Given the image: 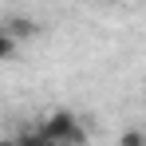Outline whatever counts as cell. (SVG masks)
<instances>
[{
	"label": "cell",
	"mask_w": 146,
	"mask_h": 146,
	"mask_svg": "<svg viewBox=\"0 0 146 146\" xmlns=\"http://www.w3.org/2000/svg\"><path fill=\"white\" fill-rule=\"evenodd\" d=\"M36 130H40L51 146H87V126L79 122L75 111H51Z\"/></svg>",
	"instance_id": "6da1fadb"
},
{
	"label": "cell",
	"mask_w": 146,
	"mask_h": 146,
	"mask_svg": "<svg viewBox=\"0 0 146 146\" xmlns=\"http://www.w3.org/2000/svg\"><path fill=\"white\" fill-rule=\"evenodd\" d=\"M122 146H146V134H142V126H130V130L122 134Z\"/></svg>",
	"instance_id": "7a4b0ae2"
},
{
	"label": "cell",
	"mask_w": 146,
	"mask_h": 146,
	"mask_svg": "<svg viewBox=\"0 0 146 146\" xmlns=\"http://www.w3.org/2000/svg\"><path fill=\"white\" fill-rule=\"evenodd\" d=\"M12 51H16V40H8V36L0 32V63H8V59H12Z\"/></svg>",
	"instance_id": "3957f363"
},
{
	"label": "cell",
	"mask_w": 146,
	"mask_h": 146,
	"mask_svg": "<svg viewBox=\"0 0 146 146\" xmlns=\"http://www.w3.org/2000/svg\"><path fill=\"white\" fill-rule=\"evenodd\" d=\"M0 146H16V138H0Z\"/></svg>",
	"instance_id": "277c9868"
}]
</instances>
